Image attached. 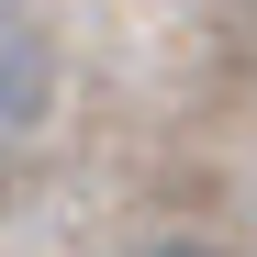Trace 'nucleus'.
<instances>
[{
	"label": "nucleus",
	"instance_id": "nucleus-1",
	"mask_svg": "<svg viewBox=\"0 0 257 257\" xmlns=\"http://www.w3.org/2000/svg\"><path fill=\"white\" fill-rule=\"evenodd\" d=\"M56 112V34L34 0H0V157Z\"/></svg>",
	"mask_w": 257,
	"mask_h": 257
},
{
	"label": "nucleus",
	"instance_id": "nucleus-2",
	"mask_svg": "<svg viewBox=\"0 0 257 257\" xmlns=\"http://www.w3.org/2000/svg\"><path fill=\"white\" fill-rule=\"evenodd\" d=\"M135 257H224L212 235H157V246H135Z\"/></svg>",
	"mask_w": 257,
	"mask_h": 257
}]
</instances>
